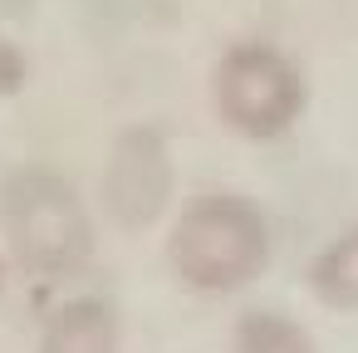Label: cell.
I'll use <instances>...</instances> for the list:
<instances>
[{
  "label": "cell",
  "instance_id": "obj_3",
  "mask_svg": "<svg viewBox=\"0 0 358 353\" xmlns=\"http://www.w3.org/2000/svg\"><path fill=\"white\" fill-rule=\"evenodd\" d=\"M309 103L304 69L265 40H236L211 69V108L226 133L245 143H270L299 123Z\"/></svg>",
  "mask_w": 358,
  "mask_h": 353
},
{
  "label": "cell",
  "instance_id": "obj_2",
  "mask_svg": "<svg viewBox=\"0 0 358 353\" xmlns=\"http://www.w3.org/2000/svg\"><path fill=\"white\" fill-rule=\"evenodd\" d=\"M0 236L10 260L40 280H69L94 260V216L55 167H15L0 182Z\"/></svg>",
  "mask_w": 358,
  "mask_h": 353
},
{
  "label": "cell",
  "instance_id": "obj_6",
  "mask_svg": "<svg viewBox=\"0 0 358 353\" xmlns=\"http://www.w3.org/2000/svg\"><path fill=\"white\" fill-rule=\"evenodd\" d=\"M309 289L324 309H358V226L309 260Z\"/></svg>",
  "mask_w": 358,
  "mask_h": 353
},
{
  "label": "cell",
  "instance_id": "obj_5",
  "mask_svg": "<svg viewBox=\"0 0 358 353\" xmlns=\"http://www.w3.org/2000/svg\"><path fill=\"white\" fill-rule=\"evenodd\" d=\"M35 353H123V319L103 294H74L55 304Z\"/></svg>",
  "mask_w": 358,
  "mask_h": 353
},
{
  "label": "cell",
  "instance_id": "obj_7",
  "mask_svg": "<svg viewBox=\"0 0 358 353\" xmlns=\"http://www.w3.org/2000/svg\"><path fill=\"white\" fill-rule=\"evenodd\" d=\"M231 353H319L309 329L280 309H245L231 333Z\"/></svg>",
  "mask_w": 358,
  "mask_h": 353
},
{
  "label": "cell",
  "instance_id": "obj_8",
  "mask_svg": "<svg viewBox=\"0 0 358 353\" xmlns=\"http://www.w3.org/2000/svg\"><path fill=\"white\" fill-rule=\"evenodd\" d=\"M25 79H30V59H25V50H20L15 40L0 35V103L15 99V94L25 89Z\"/></svg>",
  "mask_w": 358,
  "mask_h": 353
},
{
  "label": "cell",
  "instance_id": "obj_4",
  "mask_svg": "<svg viewBox=\"0 0 358 353\" xmlns=\"http://www.w3.org/2000/svg\"><path fill=\"white\" fill-rule=\"evenodd\" d=\"M172 187H177V167L167 138L148 123L123 128L103 157V211L113 216V226L123 231L157 226L162 211L172 206Z\"/></svg>",
  "mask_w": 358,
  "mask_h": 353
},
{
  "label": "cell",
  "instance_id": "obj_1",
  "mask_svg": "<svg viewBox=\"0 0 358 353\" xmlns=\"http://www.w3.org/2000/svg\"><path fill=\"white\" fill-rule=\"evenodd\" d=\"M167 265L192 294H236L270 265V221L255 196L196 192L177 206L167 231Z\"/></svg>",
  "mask_w": 358,
  "mask_h": 353
},
{
  "label": "cell",
  "instance_id": "obj_9",
  "mask_svg": "<svg viewBox=\"0 0 358 353\" xmlns=\"http://www.w3.org/2000/svg\"><path fill=\"white\" fill-rule=\"evenodd\" d=\"M6 275H10V265H6V255H0V294H6Z\"/></svg>",
  "mask_w": 358,
  "mask_h": 353
}]
</instances>
